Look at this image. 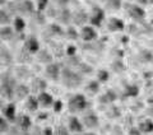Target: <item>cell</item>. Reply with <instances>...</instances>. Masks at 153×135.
I'll list each match as a JSON object with an SVG mask.
<instances>
[{"label":"cell","instance_id":"1","mask_svg":"<svg viewBox=\"0 0 153 135\" xmlns=\"http://www.w3.org/2000/svg\"><path fill=\"white\" fill-rule=\"evenodd\" d=\"M61 79H63L64 85L69 87V88H76V87H79L83 82L82 75L78 74L74 70H71L70 68L63 69V71H61Z\"/></svg>","mask_w":153,"mask_h":135},{"label":"cell","instance_id":"2","mask_svg":"<svg viewBox=\"0 0 153 135\" xmlns=\"http://www.w3.org/2000/svg\"><path fill=\"white\" fill-rule=\"evenodd\" d=\"M1 84H0V93L3 97L10 99L14 96V88H16V79L13 78L10 74H4L3 78H0Z\"/></svg>","mask_w":153,"mask_h":135},{"label":"cell","instance_id":"3","mask_svg":"<svg viewBox=\"0 0 153 135\" xmlns=\"http://www.w3.org/2000/svg\"><path fill=\"white\" fill-rule=\"evenodd\" d=\"M85 106H87V99H85V97L83 94L73 96L68 102V108L71 113L80 112V111H83L85 108Z\"/></svg>","mask_w":153,"mask_h":135},{"label":"cell","instance_id":"4","mask_svg":"<svg viewBox=\"0 0 153 135\" xmlns=\"http://www.w3.org/2000/svg\"><path fill=\"white\" fill-rule=\"evenodd\" d=\"M16 7H17L16 10L22 14H32L35 12V5H33V3L31 0H25V1L17 4Z\"/></svg>","mask_w":153,"mask_h":135},{"label":"cell","instance_id":"5","mask_svg":"<svg viewBox=\"0 0 153 135\" xmlns=\"http://www.w3.org/2000/svg\"><path fill=\"white\" fill-rule=\"evenodd\" d=\"M126 9H128L129 14H130V17L134 18V19H137V21H140V19H143L146 17L144 9L138 7V5H128Z\"/></svg>","mask_w":153,"mask_h":135},{"label":"cell","instance_id":"6","mask_svg":"<svg viewBox=\"0 0 153 135\" xmlns=\"http://www.w3.org/2000/svg\"><path fill=\"white\" fill-rule=\"evenodd\" d=\"M25 50L30 54H36V52L40 50V42L37 41L36 37H30L27 38L25 42Z\"/></svg>","mask_w":153,"mask_h":135},{"label":"cell","instance_id":"7","mask_svg":"<svg viewBox=\"0 0 153 135\" xmlns=\"http://www.w3.org/2000/svg\"><path fill=\"white\" fill-rule=\"evenodd\" d=\"M103 19H105V12L102 10L101 8H94V9H93V14H92V16H91V18H89L91 23H92L93 26L100 27Z\"/></svg>","mask_w":153,"mask_h":135},{"label":"cell","instance_id":"8","mask_svg":"<svg viewBox=\"0 0 153 135\" xmlns=\"http://www.w3.org/2000/svg\"><path fill=\"white\" fill-rule=\"evenodd\" d=\"M45 73L46 75L49 76L50 79L52 80H57L59 79V75H60V69H59V65L56 64H47L46 65V69H45Z\"/></svg>","mask_w":153,"mask_h":135},{"label":"cell","instance_id":"9","mask_svg":"<svg viewBox=\"0 0 153 135\" xmlns=\"http://www.w3.org/2000/svg\"><path fill=\"white\" fill-rule=\"evenodd\" d=\"M80 37L83 38L84 41H93L94 38H97V33H96V31L93 30V27H88L85 26L82 28V32H80Z\"/></svg>","mask_w":153,"mask_h":135},{"label":"cell","instance_id":"10","mask_svg":"<svg viewBox=\"0 0 153 135\" xmlns=\"http://www.w3.org/2000/svg\"><path fill=\"white\" fill-rule=\"evenodd\" d=\"M71 19H73L74 24H76V26H84L85 22L88 21V14L85 13L84 10H79V12H76L74 16H71Z\"/></svg>","mask_w":153,"mask_h":135},{"label":"cell","instance_id":"11","mask_svg":"<svg viewBox=\"0 0 153 135\" xmlns=\"http://www.w3.org/2000/svg\"><path fill=\"white\" fill-rule=\"evenodd\" d=\"M37 102L40 105H42L44 107H49V106H51L52 103H54V98H52V96L50 93L41 92L37 97Z\"/></svg>","mask_w":153,"mask_h":135},{"label":"cell","instance_id":"12","mask_svg":"<svg viewBox=\"0 0 153 135\" xmlns=\"http://www.w3.org/2000/svg\"><path fill=\"white\" fill-rule=\"evenodd\" d=\"M125 28V24L121 19L117 18H111L108 21V30L110 31H123Z\"/></svg>","mask_w":153,"mask_h":135},{"label":"cell","instance_id":"13","mask_svg":"<svg viewBox=\"0 0 153 135\" xmlns=\"http://www.w3.org/2000/svg\"><path fill=\"white\" fill-rule=\"evenodd\" d=\"M14 94H16L19 99L26 98V97H28V94H30V89H28V87H26L25 84H19V85H16V88H14Z\"/></svg>","mask_w":153,"mask_h":135},{"label":"cell","instance_id":"14","mask_svg":"<svg viewBox=\"0 0 153 135\" xmlns=\"http://www.w3.org/2000/svg\"><path fill=\"white\" fill-rule=\"evenodd\" d=\"M83 125H85L87 128H96L98 126V117L93 113H89L87 116H84L83 119Z\"/></svg>","mask_w":153,"mask_h":135},{"label":"cell","instance_id":"15","mask_svg":"<svg viewBox=\"0 0 153 135\" xmlns=\"http://www.w3.org/2000/svg\"><path fill=\"white\" fill-rule=\"evenodd\" d=\"M4 116H5L8 120L10 121H14L16 120V105L14 103H9L8 106L4 107Z\"/></svg>","mask_w":153,"mask_h":135},{"label":"cell","instance_id":"16","mask_svg":"<svg viewBox=\"0 0 153 135\" xmlns=\"http://www.w3.org/2000/svg\"><path fill=\"white\" fill-rule=\"evenodd\" d=\"M69 129L74 133H80V131H83V124L76 117H70L69 119Z\"/></svg>","mask_w":153,"mask_h":135},{"label":"cell","instance_id":"17","mask_svg":"<svg viewBox=\"0 0 153 135\" xmlns=\"http://www.w3.org/2000/svg\"><path fill=\"white\" fill-rule=\"evenodd\" d=\"M116 98H117L116 93H115L114 90L108 89V90L105 92L103 96H101V98H100V102H102V103H110V102H114Z\"/></svg>","mask_w":153,"mask_h":135},{"label":"cell","instance_id":"18","mask_svg":"<svg viewBox=\"0 0 153 135\" xmlns=\"http://www.w3.org/2000/svg\"><path fill=\"white\" fill-rule=\"evenodd\" d=\"M38 60L41 62H44V64H51L52 61V55L50 54L47 50H38Z\"/></svg>","mask_w":153,"mask_h":135},{"label":"cell","instance_id":"19","mask_svg":"<svg viewBox=\"0 0 153 135\" xmlns=\"http://www.w3.org/2000/svg\"><path fill=\"white\" fill-rule=\"evenodd\" d=\"M26 107L28 111L31 112H36L37 108H38V102H37V98L32 97V96H28L27 101H26Z\"/></svg>","mask_w":153,"mask_h":135},{"label":"cell","instance_id":"20","mask_svg":"<svg viewBox=\"0 0 153 135\" xmlns=\"http://www.w3.org/2000/svg\"><path fill=\"white\" fill-rule=\"evenodd\" d=\"M18 124H19V126H21V129H23V131H27L32 125L30 116H26V115H22V116L18 119Z\"/></svg>","mask_w":153,"mask_h":135},{"label":"cell","instance_id":"21","mask_svg":"<svg viewBox=\"0 0 153 135\" xmlns=\"http://www.w3.org/2000/svg\"><path fill=\"white\" fill-rule=\"evenodd\" d=\"M59 19H60V22L61 23H64V24H68V23L71 21V13L69 9H61V12L59 13Z\"/></svg>","mask_w":153,"mask_h":135},{"label":"cell","instance_id":"22","mask_svg":"<svg viewBox=\"0 0 153 135\" xmlns=\"http://www.w3.org/2000/svg\"><path fill=\"white\" fill-rule=\"evenodd\" d=\"M12 37H13V28L8 26L0 28V38L8 41V40H12Z\"/></svg>","mask_w":153,"mask_h":135},{"label":"cell","instance_id":"23","mask_svg":"<svg viewBox=\"0 0 153 135\" xmlns=\"http://www.w3.org/2000/svg\"><path fill=\"white\" fill-rule=\"evenodd\" d=\"M125 97H137L138 94H139V88H138L137 85H126L125 87Z\"/></svg>","mask_w":153,"mask_h":135},{"label":"cell","instance_id":"24","mask_svg":"<svg viewBox=\"0 0 153 135\" xmlns=\"http://www.w3.org/2000/svg\"><path fill=\"white\" fill-rule=\"evenodd\" d=\"M153 130V122L151 119H147L144 120L143 122H140L139 125V131H143V133H151Z\"/></svg>","mask_w":153,"mask_h":135},{"label":"cell","instance_id":"25","mask_svg":"<svg viewBox=\"0 0 153 135\" xmlns=\"http://www.w3.org/2000/svg\"><path fill=\"white\" fill-rule=\"evenodd\" d=\"M12 18H10V14H9L7 10L4 9H0V24L3 26H8L10 23Z\"/></svg>","mask_w":153,"mask_h":135},{"label":"cell","instance_id":"26","mask_svg":"<svg viewBox=\"0 0 153 135\" xmlns=\"http://www.w3.org/2000/svg\"><path fill=\"white\" fill-rule=\"evenodd\" d=\"M25 28H26V22L23 21V18L17 17L16 19H14V30H16L17 32H23Z\"/></svg>","mask_w":153,"mask_h":135},{"label":"cell","instance_id":"27","mask_svg":"<svg viewBox=\"0 0 153 135\" xmlns=\"http://www.w3.org/2000/svg\"><path fill=\"white\" fill-rule=\"evenodd\" d=\"M46 82L44 79H41V78H36L35 80H33V87H35V89L36 90H44L46 88Z\"/></svg>","mask_w":153,"mask_h":135},{"label":"cell","instance_id":"28","mask_svg":"<svg viewBox=\"0 0 153 135\" xmlns=\"http://www.w3.org/2000/svg\"><path fill=\"white\" fill-rule=\"evenodd\" d=\"M98 89H100V84H98L97 80L89 82L88 85H87V90H88V92H91V93H97Z\"/></svg>","mask_w":153,"mask_h":135},{"label":"cell","instance_id":"29","mask_svg":"<svg viewBox=\"0 0 153 135\" xmlns=\"http://www.w3.org/2000/svg\"><path fill=\"white\" fill-rule=\"evenodd\" d=\"M106 4L108 8L114 9V10H117L121 7V0H106Z\"/></svg>","mask_w":153,"mask_h":135},{"label":"cell","instance_id":"30","mask_svg":"<svg viewBox=\"0 0 153 135\" xmlns=\"http://www.w3.org/2000/svg\"><path fill=\"white\" fill-rule=\"evenodd\" d=\"M108 76H110V74H108V71H107V70H103V69L98 70L97 78H98L100 82H107V80H108Z\"/></svg>","mask_w":153,"mask_h":135},{"label":"cell","instance_id":"31","mask_svg":"<svg viewBox=\"0 0 153 135\" xmlns=\"http://www.w3.org/2000/svg\"><path fill=\"white\" fill-rule=\"evenodd\" d=\"M66 36H68L70 40H76V38L79 37L78 32H76V30L74 27H69L68 30H66Z\"/></svg>","mask_w":153,"mask_h":135},{"label":"cell","instance_id":"32","mask_svg":"<svg viewBox=\"0 0 153 135\" xmlns=\"http://www.w3.org/2000/svg\"><path fill=\"white\" fill-rule=\"evenodd\" d=\"M9 129V125H8V121L4 117L0 116V133H7Z\"/></svg>","mask_w":153,"mask_h":135},{"label":"cell","instance_id":"33","mask_svg":"<svg viewBox=\"0 0 153 135\" xmlns=\"http://www.w3.org/2000/svg\"><path fill=\"white\" fill-rule=\"evenodd\" d=\"M49 30L54 33V35H63V30H61V27L57 26V24H51L49 27Z\"/></svg>","mask_w":153,"mask_h":135},{"label":"cell","instance_id":"34","mask_svg":"<svg viewBox=\"0 0 153 135\" xmlns=\"http://www.w3.org/2000/svg\"><path fill=\"white\" fill-rule=\"evenodd\" d=\"M47 3H49V0H37L38 12H42V10H45V9H46V7H47Z\"/></svg>","mask_w":153,"mask_h":135},{"label":"cell","instance_id":"35","mask_svg":"<svg viewBox=\"0 0 153 135\" xmlns=\"http://www.w3.org/2000/svg\"><path fill=\"white\" fill-rule=\"evenodd\" d=\"M112 66H114V70H115V71H124V70H125V68H124V65L121 64L120 61L114 62Z\"/></svg>","mask_w":153,"mask_h":135},{"label":"cell","instance_id":"36","mask_svg":"<svg viewBox=\"0 0 153 135\" xmlns=\"http://www.w3.org/2000/svg\"><path fill=\"white\" fill-rule=\"evenodd\" d=\"M142 56H143V60H144V61H152V52L151 51H148V50L143 51Z\"/></svg>","mask_w":153,"mask_h":135},{"label":"cell","instance_id":"37","mask_svg":"<svg viewBox=\"0 0 153 135\" xmlns=\"http://www.w3.org/2000/svg\"><path fill=\"white\" fill-rule=\"evenodd\" d=\"M78 66H79L80 70L84 71V73H91V71H92V68L89 65H85V64H82V62H80V64H78Z\"/></svg>","mask_w":153,"mask_h":135},{"label":"cell","instance_id":"38","mask_svg":"<svg viewBox=\"0 0 153 135\" xmlns=\"http://www.w3.org/2000/svg\"><path fill=\"white\" fill-rule=\"evenodd\" d=\"M75 54H76V47L75 46L66 47V55H68V56H74Z\"/></svg>","mask_w":153,"mask_h":135},{"label":"cell","instance_id":"39","mask_svg":"<svg viewBox=\"0 0 153 135\" xmlns=\"http://www.w3.org/2000/svg\"><path fill=\"white\" fill-rule=\"evenodd\" d=\"M56 135H69V133H68V130H66V128L59 126L56 130Z\"/></svg>","mask_w":153,"mask_h":135},{"label":"cell","instance_id":"40","mask_svg":"<svg viewBox=\"0 0 153 135\" xmlns=\"http://www.w3.org/2000/svg\"><path fill=\"white\" fill-rule=\"evenodd\" d=\"M54 110H55V112H60L61 108H63V102L61 101H56V102L54 103Z\"/></svg>","mask_w":153,"mask_h":135},{"label":"cell","instance_id":"41","mask_svg":"<svg viewBox=\"0 0 153 135\" xmlns=\"http://www.w3.org/2000/svg\"><path fill=\"white\" fill-rule=\"evenodd\" d=\"M7 133L8 135H21V133H19V130L17 128H9Z\"/></svg>","mask_w":153,"mask_h":135},{"label":"cell","instance_id":"42","mask_svg":"<svg viewBox=\"0 0 153 135\" xmlns=\"http://www.w3.org/2000/svg\"><path fill=\"white\" fill-rule=\"evenodd\" d=\"M41 135H54V133H52L51 128H46V129H44L41 131Z\"/></svg>","mask_w":153,"mask_h":135},{"label":"cell","instance_id":"43","mask_svg":"<svg viewBox=\"0 0 153 135\" xmlns=\"http://www.w3.org/2000/svg\"><path fill=\"white\" fill-rule=\"evenodd\" d=\"M129 135H140L139 129H137V128L130 129V131H129Z\"/></svg>","mask_w":153,"mask_h":135},{"label":"cell","instance_id":"44","mask_svg":"<svg viewBox=\"0 0 153 135\" xmlns=\"http://www.w3.org/2000/svg\"><path fill=\"white\" fill-rule=\"evenodd\" d=\"M68 1H69V0H59V3H60V4H63V5H64V4H66Z\"/></svg>","mask_w":153,"mask_h":135},{"label":"cell","instance_id":"45","mask_svg":"<svg viewBox=\"0 0 153 135\" xmlns=\"http://www.w3.org/2000/svg\"><path fill=\"white\" fill-rule=\"evenodd\" d=\"M44 117H47V113H42V115H40V119H41V120H44Z\"/></svg>","mask_w":153,"mask_h":135},{"label":"cell","instance_id":"46","mask_svg":"<svg viewBox=\"0 0 153 135\" xmlns=\"http://www.w3.org/2000/svg\"><path fill=\"white\" fill-rule=\"evenodd\" d=\"M139 3H142V4H148V0H138Z\"/></svg>","mask_w":153,"mask_h":135},{"label":"cell","instance_id":"47","mask_svg":"<svg viewBox=\"0 0 153 135\" xmlns=\"http://www.w3.org/2000/svg\"><path fill=\"white\" fill-rule=\"evenodd\" d=\"M84 135H97V134H94V133H85Z\"/></svg>","mask_w":153,"mask_h":135},{"label":"cell","instance_id":"48","mask_svg":"<svg viewBox=\"0 0 153 135\" xmlns=\"http://www.w3.org/2000/svg\"><path fill=\"white\" fill-rule=\"evenodd\" d=\"M21 135H30V134H28V130H27V131H25V133L21 134Z\"/></svg>","mask_w":153,"mask_h":135},{"label":"cell","instance_id":"49","mask_svg":"<svg viewBox=\"0 0 153 135\" xmlns=\"http://www.w3.org/2000/svg\"><path fill=\"white\" fill-rule=\"evenodd\" d=\"M5 3V0H0V4H4Z\"/></svg>","mask_w":153,"mask_h":135}]
</instances>
